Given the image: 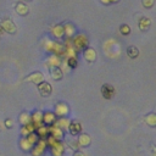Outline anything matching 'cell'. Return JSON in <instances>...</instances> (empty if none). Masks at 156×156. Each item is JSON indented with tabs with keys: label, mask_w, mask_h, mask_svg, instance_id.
Segmentation results:
<instances>
[{
	"label": "cell",
	"mask_w": 156,
	"mask_h": 156,
	"mask_svg": "<svg viewBox=\"0 0 156 156\" xmlns=\"http://www.w3.org/2000/svg\"><path fill=\"white\" fill-rule=\"evenodd\" d=\"M24 82H30V83H34V84H40L41 82H44V74L39 71L37 72H33L30 74H28L26 78H24Z\"/></svg>",
	"instance_id": "8"
},
{
	"label": "cell",
	"mask_w": 156,
	"mask_h": 156,
	"mask_svg": "<svg viewBox=\"0 0 156 156\" xmlns=\"http://www.w3.org/2000/svg\"><path fill=\"white\" fill-rule=\"evenodd\" d=\"M46 145H49L51 147V154L52 156H62L63 151H65V146L61 141L58 140H55L54 138L49 136L46 139Z\"/></svg>",
	"instance_id": "3"
},
{
	"label": "cell",
	"mask_w": 156,
	"mask_h": 156,
	"mask_svg": "<svg viewBox=\"0 0 156 156\" xmlns=\"http://www.w3.org/2000/svg\"><path fill=\"white\" fill-rule=\"evenodd\" d=\"M2 33H4V30H2V28H1V27H0V37H1V35H2Z\"/></svg>",
	"instance_id": "37"
},
{
	"label": "cell",
	"mask_w": 156,
	"mask_h": 156,
	"mask_svg": "<svg viewBox=\"0 0 156 156\" xmlns=\"http://www.w3.org/2000/svg\"><path fill=\"white\" fill-rule=\"evenodd\" d=\"M0 128H1V127H0Z\"/></svg>",
	"instance_id": "39"
},
{
	"label": "cell",
	"mask_w": 156,
	"mask_h": 156,
	"mask_svg": "<svg viewBox=\"0 0 156 156\" xmlns=\"http://www.w3.org/2000/svg\"><path fill=\"white\" fill-rule=\"evenodd\" d=\"M144 121H145V123H146L149 127H152V128H154V127L156 126V113H155V112L147 113V115L145 116Z\"/></svg>",
	"instance_id": "24"
},
{
	"label": "cell",
	"mask_w": 156,
	"mask_h": 156,
	"mask_svg": "<svg viewBox=\"0 0 156 156\" xmlns=\"http://www.w3.org/2000/svg\"><path fill=\"white\" fill-rule=\"evenodd\" d=\"M20 147L23 150V151H26V152H28V151H30L32 150V147H33V145L27 140V138H21L20 139Z\"/></svg>",
	"instance_id": "27"
},
{
	"label": "cell",
	"mask_w": 156,
	"mask_h": 156,
	"mask_svg": "<svg viewBox=\"0 0 156 156\" xmlns=\"http://www.w3.org/2000/svg\"><path fill=\"white\" fill-rule=\"evenodd\" d=\"M26 138H27V140H28V141H29V143H30L33 146H34V145H35V143L39 140V138H38V135L35 134V132H33V133L28 134Z\"/></svg>",
	"instance_id": "30"
},
{
	"label": "cell",
	"mask_w": 156,
	"mask_h": 156,
	"mask_svg": "<svg viewBox=\"0 0 156 156\" xmlns=\"http://www.w3.org/2000/svg\"><path fill=\"white\" fill-rule=\"evenodd\" d=\"M69 123H71V121H69L67 117H60L58 119L55 121L54 126L58 127L61 130H66V129L68 130V126H69Z\"/></svg>",
	"instance_id": "18"
},
{
	"label": "cell",
	"mask_w": 156,
	"mask_h": 156,
	"mask_svg": "<svg viewBox=\"0 0 156 156\" xmlns=\"http://www.w3.org/2000/svg\"><path fill=\"white\" fill-rule=\"evenodd\" d=\"M51 34H52V37L54 38H62V37H65V33H63V26L61 24V23H58V24H55L52 28H51Z\"/></svg>",
	"instance_id": "20"
},
{
	"label": "cell",
	"mask_w": 156,
	"mask_h": 156,
	"mask_svg": "<svg viewBox=\"0 0 156 156\" xmlns=\"http://www.w3.org/2000/svg\"><path fill=\"white\" fill-rule=\"evenodd\" d=\"M57 119V117L55 116L54 112L51 111H45L43 112V124L46 126V127H50L55 123V121Z\"/></svg>",
	"instance_id": "11"
},
{
	"label": "cell",
	"mask_w": 156,
	"mask_h": 156,
	"mask_svg": "<svg viewBox=\"0 0 156 156\" xmlns=\"http://www.w3.org/2000/svg\"><path fill=\"white\" fill-rule=\"evenodd\" d=\"M38 91L40 93L41 96H49L52 93V87L50 83L48 82H41L40 84H38Z\"/></svg>",
	"instance_id": "12"
},
{
	"label": "cell",
	"mask_w": 156,
	"mask_h": 156,
	"mask_svg": "<svg viewBox=\"0 0 156 156\" xmlns=\"http://www.w3.org/2000/svg\"><path fill=\"white\" fill-rule=\"evenodd\" d=\"M50 74H51V78L55 79V80H60L62 79V76H63V72L60 67H52L50 68Z\"/></svg>",
	"instance_id": "22"
},
{
	"label": "cell",
	"mask_w": 156,
	"mask_h": 156,
	"mask_svg": "<svg viewBox=\"0 0 156 156\" xmlns=\"http://www.w3.org/2000/svg\"><path fill=\"white\" fill-rule=\"evenodd\" d=\"M18 1H21V2H23V1H30V0H18Z\"/></svg>",
	"instance_id": "38"
},
{
	"label": "cell",
	"mask_w": 156,
	"mask_h": 156,
	"mask_svg": "<svg viewBox=\"0 0 156 156\" xmlns=\"http://www.w3.org/2000/svg\"><path fill=\"white\" fill-rule=\"evenodd\" d=\"M68 146H71V149H73L74 151H78V149H79V145H78L77 140H74V141H68Z\"/></svg>",
	"instance_id": "33"
},
{
	"label": "cell",
	"mask_w": 156,
	"mask_h": 156,
	"mask_svg": "<svg viewBox=\"0 0 156 156\" xmlns=\"http://www.w3.org/2000/svg\"><path fill=\"white\" fill-rule=\"evenodd\" d=\"M65 61H66L67 66H68L71 69H73V68H76V67L78 66V60H77V57H69V58H65Z\"/></svg>",
	"instance_id": "29"
},
{
	"label": "cell",
	"mask_w": 156,
	"mask_h": 156,
	"mask_svg": "<svg viewBox=\"0 0 156 156\" xmlns=\"http://www.w3.org/2000/svg\"><path fill=\"white\" fill-rule=\"evenodd\" d=\"M101 95H102L104 99H107V100L112 99L113 95H115V88H113V85H111L108 83L102 84V87H101Z\"/></svg>",
	"instance_id": "9"
},
{
	"label": "cell",
	"mask_w": 156,
	"mask_h": 156,
	"mask_svg": "<svg viewBox=\"0 0 156 156\" xmlns=\"http://www.w3.org/2000/svg\"><path fill=\"white\" fill-rule=\"evenodd\" d=\"M30 122L35 129L43 126V112L40 110H35L30 113Z\"/></svg>",
	"instance_id": "7"
},
{
	"label": "cell",
	"mask_w": 156,
	"mask_h": 156,
	"mask_svg": "<svg viewBox=\"0 0 156 156\" xmlns=\"http://www.w3.org/2000/svg\"><path fill=\"white\" fill-rule=\"evenodd\" d=\"M46 66H48L49 68H52V67H60V66H61V58H60L58 56L51 54V55L48 57V60H46Z\"/></svg>",
	"instance_id": "16"
},
{
	"label": "cell",
	"mask_w": 156,
	"mask_h": 156,
	"mask_svg": "<svg viewBox=\"0 0 156 156\" xmlns=\"http://www.w3.org/2000/svg\"><path fill=\"white\" fill-rule=\"evenodd\" d=\"M48 129H49V135L51 136V138H54L55 140H61L62 138H63V130H61L58 127H56V126H50V127H48Z\"/></svg>",
	"instance_id": "13"
},
{
	"label": "cell",
	"mask_w": 156,
	"mask_h": 156,
	"mask_svg": "<svg viewBox=\"0 0 156 156\" xmlns=\"http://www.w3.org/2000/svg\"><path fill=\"white\" fill-rule=\"evenodd\" d=\"M45 50L51 52V54H54V55H56V56H58V57L65 55V46H63V44L57 43V41H52V40L46 41Z\"/></svg>",
	"instance_id": "2"
},
{
	"label": "cell",
	"mask_w": 156,
	"mask_h": 156,
	"mask_svg": "<svg viewBox=\"0 0 156 156\" xmlns=\"http://www.w3.org/2000/svg\"><path fill=\"white\" fill-rule=\"evenodd\" d=\"M33 132H35V128H34V126L32 124V122L28 123V124H26V126H22V128H21V134H22L23 138H26L28 134H30V133H33Z\"/></svg>",
	"instance_id": "25"
},
{
	"label": "cell",
	"mask_w": 156,
	"mask_h": 156,
	"mask_svg": "<svg viewBox=\"0 0 156 156\" xmlns=\"http://www.w3.org/2000/svg\"><path fill=\"white\" fill-rule=\"evenodd\" d=\"M45 147H46V140L45 139H39L30 150L32 156H41L45 151Z\"/></svg>",
	"instance_id": "4"
},
{
	"label": "cell",
	"mask_w": 156,
	"mask_h": 156,
	"mask_svg": "<svg viewBox=\"0 0 156 156\" xmlns=\"http://www.w3.org/2000/svg\"><path fill=\"white\" fill-rule=\"evenodd\" d=\"M35 134L38 135V138L39 139H45L46 136H49V129H48V127L46 126H41V127H39L38 129H35Z\"/></svg>",
	"instance_id": "26"
},
{
	"label": "cell",
	"mask_w": 156,
	"mask_h": 156,
	"mask_svg": "<svg viewBox=\"0 0 156 156\" xmlns=\"http://www.w3.org/2000/svg\"><path fill=\"white\" fill-rule=\"evenodd\" d=\"M68 130L71 135H78L82 133V124L78 121H71L69 126H68Z\"/></svg>",
	"instance_id": "15"
},
{
	"label": "cell",
	"mask_w": 156,
	"mask_h": 156,
	"mask_svg": "<svg viewBox=\"0 0 156 156\" xmlns=\"http://www.w3.org/2000/svg\"><path fill=\"white\" fill-rule=\"evenodd\" d=\"M77 143H78L79 147H80V146H82V147H87V146L90 145V143H91V138H90V135L87 134V133H80V134H78Z\"/></svg>",
	"instance_id": "14"
},
{
	"label": "cell",
	"mask_w": 156,
	"mask_h": 156,
	"mask_svg": "<svg viewBox=\"0 0 156 156\" xmlns=\"http://www.w3.org/2000/svg\"><path fill=\"white\" fill-rule=\"evenodd\" d=\"M5 127L6 128H12L13 127V119H11V118L5 119Z\"/></svg>",
	"instance_id": "34"
},
{
	"label": "cell",
	"mask_w": 156,
	"mask_h": 156,
	"mask_svg": "<svg viewBox=\"0 0 156 156\" xmlns=\"http://www.w3.org/2000/svg\"><path fill=\"white\" fill-rule=\"evenodd\" d=\"M63 33H65V37L67 39H72L77 33H76V27L72 22H65L63 24Z\"/></svg>",
	"instance_id": "10"
},
{
	"label": "cell",
	"mask_w": 156,
	"mask_h": 156,
	"mask_svg": "<svg viewBox=\"0 0 156 156\" xmlns=\"http://www.w3.org/2000/svg\"><path fill=\"white\" fill-rule=\"evenodd\" d=\"M119 32H121V34L122 35H128V34H130V27L128 26V24H121L119 26Z\"/></svg>",
	"instance_id": "31"
},
{
	"label": "cell",
	"mask_w": 156,
	"mask_h": 156,
	"mask_svg": "<svg viewBox=\"0 0 156 156\" xmlns=\"http://www.w3.org/2000/svg\"><path fill=\"white\" fill-rule=\"evenodd\" d=\"M118 1L119 0H100V2L104 4V5H111V4H116Z\"/></svg>",
	"instance_id": "35"
},
{
	"label": "cell",
	"mask_w": 156,
	"mask_h": 156,
	"mask_svg": "<svg viewBox=\"0 0 156 156\" xmlns=\"http://www.w3.org/2000/svg\"><path fill=\"white\" fill-rule=\"evenodd\" d=\"M139 29L140 30H143V32H145L146 29H149L150 28V26H151V20L149 18V17H141L140 20H139Z\"/></svg>",
	"instance_id": "21"
},
{
	"label": "cell",
	"mask_w": 156,
	"mask_h": 156,
	"mask_svg": "<svg viewBox=\"0 0 156 156\" xmlns=\"http://www.w3.org/2000/svg\"><path fill=\"white\" fill-rule=\"evenodd\" d=\"M127 55H128L129 58H136L139 56V49L136 46H133L132 45V46H129L127 49Z\"/></svg>",
	"instance_id": "28"
},
{
	"label": "cell",
	"mask_w": 156,
	"mask_h": 156,
	"mask_svg": "<svg viewBox=\"0 0 156 156\" xmlns=\"http://www.w3.org/2000/svg\"><path fill=\"white\" fill-rule=\"evenodd\" d=\"M15 10H16V12H17L20 16H26V15H28V12H29V7H28L24 2H21V1H18V2L15 5Z\"/></svg>",
	"instance_id": "19"
},
{
	"label": "cell",
	"mask_w": 156,
	"mask_h": 156,
	"mask_svg": "<svg viewBox=\"0 0 156 156\" xmlns=\"http://www.w3.org/2000/svg\"><path fill=\"white\" fill-rule=\"evenodd\" d=\"M83 56L88 62H94L96 60V51L93 48H87L83 50Z\"/></svg>",
	"instance_id": "17"
},
{
	"label": "cell",
	"mask_w": 156,
	"mask_h": 156,
	"mask_svg": "<svg viewBox=\"0 0 156 156\" xmlns=\"http://www.w3.org/2000/svg\"><path fill=\"white\" fill-rule=\"evenodd\" d=\"M71 43H72V46L74 48L76 52H79V51H83L84 49L88 48L89 39H88L87 34H84V33H78V34H76V35L71 39Z\"/></svg>",
	"instance_id": "1"
},
{
	"label": "cell",
	"mask_w": 156,
	"mask_h": 156,
	"mask_svg": "<svg viewBox=\"0 0 156 156\" xmlns=\"http://www.w3.org/2000/svg\"><path fill=\"white\" fill-rule=\"evenodd\" d=\"M68 112H69V107H68V105L66 104V102H62V101H60V102H57L56 105H55V116L57 117H66L67 115H68Z\"/></svg>",
	"instance_id": "6"
},
{
	"label": "cell",
	"mask_w": 156,
	"mask_h": 156,
	"mask_svg": "<svg viewBox=\"0 0 156 156\" xmlns=\"http://www.w3.org/2000/svg\"><path fill=\"white\" fill-rule=\"evenodd\" d=\"M141 2H143V6L145 9H151L155 4V0H141Z\"/></svg>",
	"instance_id": "32"
},
{
	"label": "cell",
	"mask_w": 156,
	"mask_h": 156,
	"mask_svg": "<svg viewBox=\"0 0 156 156\" xmlns=\"http://www.w3.org/2000/svg\"><path fill=\"white\" fill-rule=\"evenodd\" d=\"M73 156H85V154H83L82 151H74V154H73Z\"/></svg>",
	"instance_id": "36"
},
{
	"label": "cell",
	"mask_w": 156,
	"mask_h": 156,
	"mask_svg": "<svg viewBox=\"0 0 156 156\" xmlns=\"http://www.w3.org/2000/svg\"><path fill=\"white\" fill-rule=\"evenodd\" d=\"M18 121L22 126H26V124L30 123V113L27 112V111H22L18 116Z\"/></svg>",
	"instance_id": "23"
},
{
	"label": "cell",
	"mask_w": 156,
	"mask_h": 156,
	"mask_svg": "<svg viewBox=\"0 0 156 156\" xmlns=\"http://www.w3.org/2000/svg\"><path fill=\"white\" fill-rule=\"evenodd\" d=\"M0 27L2 28L4 32L10 33V34H15L16 30H17L16 24H15L11 20H9V18H4V20H1V21H0Z\"/></svg>",
	"instance_id": "5"
}]
</instances>
